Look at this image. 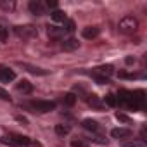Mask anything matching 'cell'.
I'll return each instance as SVG.
<instances>
[{
    "mask_svg": "<svg viewBox=\"0 0 147 147\" xmlns=\"http://www.w3.org/2000/svg\"><path fill=\"white\" fill-rule=\"evenodd\" d=\"M69 131H71V128H69L67 125H55V133H57V135L64 137V135H67Z\"/></svg>",
    "mask_w": 147,
    "mask_h": 147,
    "instance_id": "18",
    "label": "cell"
},
{
    "mask_svg": "<svg viewBox=\"0 0 147 147\" xmlns=\"http://www.w3.org/2000/svg\"><path fill=\"white\" fill-rule=\"evenodd\" d=\"M0 7H2L4 11H14L16 4L12 2V0H0Z\"/></svg>",
    "mask_w": 147,
    "mask_h": 147,
    "instance_id": "20",
    "label": "cell"
},
{
    "mask_svg": "<svg viewBox=\"0 0 147 147\" xmlns=\"http://www.w3.org/2000/svg\"><path fill=\"white\" fill-rule=\"evenodd\" d=\"M50 18H52L54 23H64V21L67 19L62 11H54V12H50Z\"/></svg>",
    "mask_w": 147,
    "mask_h": 147,
    "instance_id": "15",
    "label": "cell"
},
{
    "mask_svg": "<svg viewBox=\"0 0 147 147\" xmlns=\"http://www.w3.org/2000/svg\"><path fill=\"white\" fill-rule=\"evenodd\" d=\"M82 125H83V128L88 130V131H97V130H99V125H97V121H94V119H85Z\"/></svg>",
    "mask_w": 147,
    "mask_h": 147,
    "instance_id": "16",
    "label": "cell"
},
{
    "mask_svg": "<svg viewBox=\"0 0 147 147\" xmlns=\"http://www.w3.org/2000/svg\"><path fill=\"white\" fill-rule=\"evenodd\" d=\"M125 147H144V142H126Z\"/></svg>",
    "mask_w": 147,
    "mask_h": 147,
    "instance_id": "27",
    "label": "cell"
},
{
    "mask_svg": "<svg viewBox=\"0 0 147 147\" xmlns=\"http://www.w3.org/2000/svg\"><path fill=\"white\" fill-rule=\"evenodd\" d=\"M94 78H95V82L99 85H106L107 83V78H102V76H97V75H94Z\"/></svg>",
    "mask_w": 147,
    "mask_h": 147,
    "instance_id": "28",
    "label": "cell"
},
{
    "mask_svg": "<svg viewBox=\"0 0 147 147\" xmlns=\"http://www.w3.org/2000/svg\"><path fill=\"white\" fill-rule=\"evenodd\" d=\"M30 11H31V14H35V16H42V14L45 12L43 4L40 2V0H31V2H30Z\"/></svg>",
    "mask_w": 147,
    "mask_h": 147,
    "instance_id": "11",
    "label": "cell"
},
{
    "mask_svg": "<svg viewBox=\"0 0 147 147\" xmlns=\"http://www.w3.org/2000/svg\"><path fill=\"white\" fill-rule=\"evenodd\" d=\"M47 7L55 9V7H57V2H55V0H47Z\"/></svg>",
    "mask_w": 147,
    "mask_h": 147,
    "instance_id": "30",
    "label": "cell"
},
{
    "mask_svg": "<svg viewBox=\"0 0 147 147\" xmlns=\"http://www.w3.org/2000/svg\"><path fill=\"white\" fill-rule=\"evenodd\" d=\"M88 104L94 106L95 109H100V107H102V104H100V100H99L97 95H88Z\"/></svg>",
    "mask_w": 147,
    "mask_h": 147,
    "instance_id": "21",
    "label": "cell"
},
{
    "mask_svg": "<svg viewBox=\"0 0 147 147\" xmlns=\"http://www.w3.org/2000/svg\"><path fill=\"white\" fill-rule=\"evenodd\" d=\"M2 144L5 145H14V147H26L31 144V140L24 135H18V133H9V135H4L2 138Z\"/></svg>",
    "mask_w": 147,
    "mask_h": 147,
    "instance_id": "2",
    "label": "cell"
},
{
    "mask_svg": "<svg viewBox=\"0 0 147 147\" xmlns=\"http://www.w3.org/2000/svg\"><path fill=\"white\" fill-rule=\"evenodd\" d=\"M62 30H64V33H66V31H67V33H73V31L76 30L75 21H73V19H66V21H64V28H62Z\"/></svg>",
    "mask_w": 147,
    "mask_h": 147,
    "instance_id": "19",
    "label": "cell"
},
{
    "mask_svg": "<svg viewBox=\"0 0 147 147\" xmlns=\"http://www.w3.org/2000/svg\"><path fill=\"white\" fill-rule=\"evenodd\" d=\"M14 78H16V73H14L11 67L0 66V80H2L4 83H9V82H12Z\"/></svg>",
    "mask_w": 147,
    "mask_h": 147,
    "instance_id": "5",
    "label": "cell"
},
{
    "mask_svg": "<svg viewBox=\"0 0 147 147\" xmlns=\"http://www.w3.org/2000/svg\"><path fill=\"white\" fill-rule=\"evenodd\" d=\"M16 119H18V121H19V123H23V125H24V126H26V125H28V119H26V118H23V116H16Z\"/></svg>",
    "mask_w": 147,
    "mask_h": 147,
    "instance_id": "31",
    "label": "cell"
},
{
    "mask_svg": "<svg viewBox=\"0 0 147 147\" xmlns=\"http://www.w3.org/2000/svg\"><path fill=\"white\" fill-rule=\"evenodd\" d=\"M119 78H126V80H133V78H137V75H131V73H119Z\"/></svg>",
    "mask_w": 147,
    "mask_h": 147,
    "instance_id": "26",
    "label": "cell"
},
{
    "mask_svg": "<svg viewBox=\"0 0 147 147\" xmlns=\"http://www.w3.org/2000/svg\"><path fill=\"white\" fill-rule=\"evenodd\" d=\"M118 28H119V31H121L123 35H133V33H137V30H138V19L133 18V16H125V18L119 21Z\"/></svg>",
    "mask_w": 147,
    "mask_h": 147,
    "instance_id": "1",
    "label": "cell"
},
{
    "mask_svg": "<svg viewBox=\"0 0 147 147\" xmlns=\"http://www.w3.org/2000/svg\"><path fill=\"white\" fill-rule=\"evenodd\" d=\"M78 47H80V42L76 38H67V40L62 42V50H66V52H73V50H76Z\"/></svg>",
    "mask_w": 147,
    "mask_h": 147,
    "instance_id": "9",
    "label": "cell"
},
{
    "mask_svg": "<svg viewBox=\"0 0 147 147\" xmlns=\"http://www.w3.org/2000/svg\"><path fill=\"white\" fill-rule=\"evenodd\" d=\"M99 33H100V30H99L97 26H87V28H83L82 36L87 38V40H94V38L99 36Z\"/></svg>",
    "mask_w": 147,
    "mask_h": 147,
    "instance_id": "6",
    "label": "cell"
},
{
    "mask_svg": "<svg viewBox=\"0 0 147 147\" xmlns=\"http://www.w3.org/2000/svg\"><path fill=\"white\" fill-rule=\"evenodd\" d=\"M0 99H2V100H11V95H9L5 90H2V88H0Z\"/></svg>",
    "mask_w": 147,
    "mask_h": 147,
    "instance_id": "29",
    "label": "cell"
},
{
    "mask_svg": "<svg viewBox=\"0 0 147 147\" xmlns=\"http://www.w3.org/2000/svg\"><path fill=\"white\" fill-rule=\"evenodd\" d=\"M71 147H88V144L82 138H75V140H71Z\"/></svg>",
    "mask_w": 147,
    "mask_h": 147,
    "instance_id": "23",
    "label": "cell"
},
{
    "mask_svg": "<svg viewBox=\"0 0 147 147\" xmlns=\"http://www.w3.org/2000/svg\"><path fill=\"white\" fill-rule=\"evenodd\" d=\"M104 100H106V104H107V106H111V107H114V106L118 104V100H116V95H114V94H107Z\"/></svg>",
    "mask_w": 147,
    "mask_h": 147,
    "instance_id": "22",
    "label": "cell"
},
{
    "mask_svg": "<svg viewBox=\"0 0 147 147\" xmlns=\"http://www.w3.org/2000/svg\"><path fill=\"white\" fill-rule=\"evenodd\" d=\"M113 73H114L113 66L106 64V66H100V67H97V69L94 71V75H97V76H102V78H109V76L113 75Z\"/></svg>",
    "mask_w": 147,
    "mask_h": 147,
    "instance_id": "8",
    "label": "cell"
},
{
    "mask_svg": "<svg viewBox=\"0 0 147 147\" xmlns=\"http://www.w3.org/2000/svg\"><path fill=\"white\" fill-rule=\"evenodd\" d=\"M116 100H118L119 104H126L128 107H131V92H128V90H119Z\"/></svg>",
    "mask_w": 147,
    "mask_h": 147,
    "instance_id": "7",
    "label": "cell"
},
{
    "mask_svg": "<svg viewBox=\"0 0 147 147\" xmlns=\"http://www.w3.org/2000/svg\"><path fill=\"white\" fill-rule=\"evenodd\" d=\"M49 36H50V40H61V38L64 36V30H62V28L50 26V28H49Z\"/></svg>",
    "mask_w": 147,
    "mask_h": 147,
    "instance_id": "13",
    "label": "cell"
},
{
    "mask_svg": "<svg viewBox=\"0 0 147 147\" xmlns=\"http://www.w3.org/2000/svg\"><path fill=\"white\" fill-rule=\"evenodd\" d=\"M111 137L113 138H128V137H131V130H128V128H114V130H111Z\"/></svg>",
    "mask_w": 147,
    "mask_h": 147,
    "instance_id": "10",
    "label": "cell"
},
{
    "mask_svg": "<svg viewBox=\"0 0 147 147\" xmlns=\"http://www.w3.org/2000/svg\"><path fill=\"white\" fill-rule=\"evenodd\" d=\"M30 109H33V113H50L55 109V102L50 100H35L30 104Z\"/></svg>",
    "mask_w": 147,
    "mask_h": 147,
    "instance_id": "4",
    "label": "cell"
},
{
    "mask_svg": "<svg viewBox=\"0 0 147 147\" xmlns=\"http://www.w3.org/2000/svg\"><path fill=\"white\" fill-rule=\"evenodd\" d=\"M14 33H16L19 38H23V40H30V38L38 36V30H36V26H33V24L16 26V28H14Z\"/></svg>",
    "mask_w": 147,
    "mask_h": 147,
    "instance_id": "3",
    "label": "cell"
},
{
    "mask_svg": "<svg viewBox=\"0 0 147 147\" xmlns=\"http://www.w3.org/2000/svg\"><path fill=\"white\" fill-rule=\"evenodd\" d=\"M125 61H126V64H133V62H135V59H133V57H126Z\"/></svg>",
    "mask_w": 147,
    "mask_h": 147,
    "instance_id": "32",
    "label": "cell"
},
{
    "mask_svg": "<svg viewBox=\"0 0 147 147\" xmlns=\"http://www.w3.org/2000/svg\"><path fill=\"white\" fill-rule=\"evenodd\" d=\"M19 66H23L26 71H30V73H33V75H47V71L45 69H40V67H35V66H31V64H26V62H19Z\"/></svg>",
    "mask_w": 147,
    "mask_h": 147,
    "instance_id": "14",
    "label": "cell"
},
{
    "mask_svg": "<svg viewBox=\"0 0 147 147\" xmlns=\"http://www.w3.org/2000/svg\"><path fill=\"white\" fill-rule=\"evenodd\" d=\"M16 88H18V92H21V94H31V92H33V85H31L28 80H21V82L16 85Z\"/></svg>",
    "mask_w": 147,
    "mask_h": 147,
    "instance_id": "12",
    "label": "cell"
},
{
    "mask_svg": "<svg viewBox=\"0 0 147 147\" xmlns=\"http://www.w3.org/2000/svg\"><path fill=\"white\" fill-rule=\"evenodd\" d=\"M62 102L66 104V106H75V102H76V95L75 94H66L64 97H62Z\"/></svg>",
    "mask_w": 147,
    "mask_h": 147,
    "instance_id": "17",
    "label": "cell"
},
{
    "mask_svg": "<svg viewBox=\"0 0 147 147\" xmlns=\"http://www.w3.org/2000/svg\"><path fill=\"white\" fill-rule=\"evenodd\" d=\"M116 119H119V121H123V123H130V118H128L126 114H121V113L116 114Z\"/></svg>",
    "mask_w": 147,
    "mask_h": 147,
    "instance_id": "25",
    "label": "cell"
},
{
    "mask_svg": "<svg viewBox=\"0 0 147 147\" xmlns=\"http://www.w3.org/2000/svg\"><path fill=\"white\" fill-rule=\"evenodd\" d=\"M0 42L2 43L7 42V28H4V26H0Z\"/></svg>",
    "mask_w": 147,
    "mask_h": 147,
    "instance_id": "24",
    "label": "cell"
}]
</instances>
